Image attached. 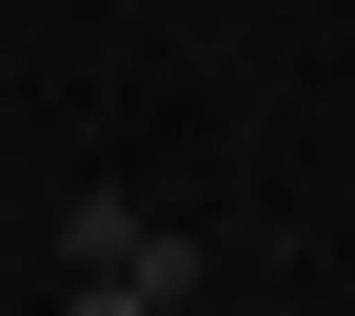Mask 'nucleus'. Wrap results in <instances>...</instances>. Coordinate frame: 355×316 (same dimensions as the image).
<instances>
[{
  "instance_id": "f257e3e1",
  "label": "nucleus",
  "mask_w": 355,
  "mask_h": 316,
  "mask_svg": "<svg viewBox=\"0 0 355 316\" xmlns=\"http://www.w3.org/2000/svg\"><path fill=\"white\" fill-rule=\"evenodd\" d=\"M60 257H79V277H119V297H158V316H178V297L217 277V257L178 238L158 198H119V178H79V198H60Z\"/></svg>"
},
{
  "instance_id": "f03ea898",
  "label": "nucleus",
  "mask_w": 355,
  "mask_h": 316,
  "mask_svg": "<svg viewBox=\"0 0 355 316\" xmlns=\"http://www.w3.org/2000/svg\"><path fill=\"white\" fill-rule=\"evenodd\" d=\"M60 316H158V297H119V277H79V297H60Z\"/></svg>"
}]
</instances>
